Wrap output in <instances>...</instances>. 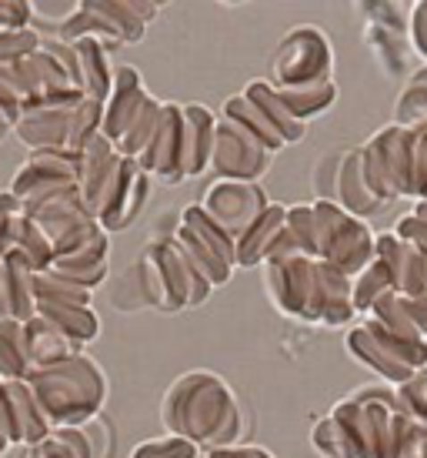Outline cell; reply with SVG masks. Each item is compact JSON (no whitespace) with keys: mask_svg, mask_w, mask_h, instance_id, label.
I'll list each match as a JSON object with an SVG mask.
<instances>
[{"mask_svg":"<svg viewBox=\"0 0 427 458\" xmlns=\"http://www.w3.org/2000/svg\"><path fill=\"white\" fill-rule=\"evenodd\" d=\"M27 385L47 428H74V425L90 421L107 392L101 369L84 355L67 358L51 369L30 371Z\"/></svg>","mask_w":427,"mask_h":458,"instance_id":"1","label":"cell"},{"mask_svg":"<svg viewBox=\"0 0 427 458\" xmlns=\"http://www.w3.org/2000/svg\"><path fill=\"white\" fill-rule=\"evenodd\" d=\"M84 94H57L24 101L13 121V134L24 140L30 151H67L80 154L77 148V114H80Z\"/></svg>","mask_w":427,"mask_h":458,"instance_id":"2","label":"cell"},{"mask_svg":"<svg viewBox=\"0 0 427 458\" xmlns=\"http://www.w3.org/2000/svg\"><path fill=\"white\" fill-rule=\"evenodd\" d=\"M7 191L21 201L24 211H34V208L54 201L61 194L77 191V154H67V151L30 154V161L13 174Z\"/></svg>","mask_w":427,"mask_h":458,"instance_id":"3","label":"cell"},{"mask_svg":"<svg viewBox=\"0 0 427 458\" xmlns=\"http://www.w3.org/2000/svg\"><path fill=\"white\" fill-rule=\"evenodd\" d=\"M331 61H334L331 57V40L314 27H297L280 40V51L274 57V74H294V81H297V71H307V84L321 88V81L327 84Z\"/></svg>","mask_w":427,"mask_h":458,"instance_id":"4","label":"cell"},{"mask_svg":"<svg viewBox=\"0 0 427 458\" xmlns=\"http://www.w3.org/2000/svg\"><path fill=\"white\" fill-rule=\"evenodd\" d=\"M34 275L38 271L21 255H7L0 261V318L30 321L38 315Z\"/></svg>","mask_w":427,"mask_h":458,"instance_id":"5","label":"cell"},{"mask_svg":"<svg viewBox=\"0 0 427 458\" xmlns=\"http://www.w3.org/2000/svg\"><path fill=\"white\" fill-rule=\"evenodd\" d=\"M0 392H4V408H7V421H11L13 445H34L44 435L51 432L47 421L40 415L38 402L30 394L27 378H0Z\"/></svg>","mask_w":427,"mask_h":458,"instance_id":"6","label":"cell"},{"mask_svg":"<svg viewBox=\"0 0 427 458\" xmlns=\"http://www.w3.org/2000/svg\"><path fill=\"white\" fill-rule=\"evenodd\" d=\"M47 271L63 281H71V284H80V288L94 292V284H101V278L107 275V234H101L97 242L84 244L80 251L54 258Z\"/></svg>","mask_w":427,"mask_h":458,"instance_id":"7","label":"cell"},{"mask_svg":"<svg viewBox=\"0 0 427 458\" xmlns=\"http://www.w3.org/2000/svg\"><path fill=\"white\" fill-rule=\"evenodd\" d=\"M24 331H27V365H30V371L51 369V365H61V361L77 355V344L67 335H61L54 325L38 318V315L27 321Z\"/></svg>","mask_w":427,"mask_h":458,"instance_id":"8","label":"cell"},{"mask_svg":"<svg viewBox=\"0 0 427 458\" xmlns=\"http://www.w3.org/2000/svg\"><path fill=\"white\" fill-rule=\"evenodd\" d=\"M71 47H74L77 57V81H80L84 98H94V101L104 104L113 88V71L107 67V47L97 40H77Z\"/></svg>","mask_w":427,"mask_h":458,"instance_id":"9","label":"cell"},{"mask_svg":"<svg viewBox=\"0 0 427 458\" xmlns=\"http://www.w3.org/2000/svg\"><path fill=\"white\" fill-rule=\"evenodd\" d=\"M38 318H44L47 325L67 335L74 344L90 342L101 325H97V315L90 308H77V305H38Z\"/></svg>","mask_w":427,"mask_h":458,"instance_id":"10","label":"cell"},{"mask_svg":"<svg viewBox=\"0 0 427 458\" xmlns=\"http://www.w3.org/2000/svg\"><path fill=\"white\" fill-rule=\"evenodd\" d=\"M27 321L0 318V378H27Z\"/></svg>","mask_w":427,"mask_h":458,"instance_id":"11","label":"cell"},{"mask_svg":"<svg viewBox=\"0 0 427 458\" xmlns=\"http://www.w3.org/2000/svg\"><path fill=\"white\" fill-rule=\"evenodd\" d=\"M24 458H90V452L80 425H74V428H51L40 442L27 445Z\"/></svg>","mask_w":427,"mask_h":458,"instance_id":"12","label":"cell"},{"mask_svg":"<svg viewBox=\"0 0 427 458\" xmlns=\"http://www.w3.org/2000/svg\"><path fill=\"white\" fill-rule=\"evenodd\" d=\"M40 40L44 38L34 27H27V30H0V64H11L17 57H24V54L38 51Z\"/></svg>","mask_w":427,"mask_h":458,"instance_id":"13","label":"cell"},{"mask_svg":"<svg viewBox=\"0 0 427 458\" xmlns=\"http://www.w3.org/2000/svg\"><path fill=\"white\" fill-rule=\"evenodd\" d=\"M21 215H24L21 201H17L11 191H0V261L11 255L13 225H17V217Z\"/></svg>","mask_w":427,"mask_h":458,"instance_id":"14","label":"cell"},{"mask_svg":"<svg viewBox=\"0 0 427 458\" xmlns=\"http://www.w3.org/2000/svg\"><path fill=\"white\" fill-rule=\"evenodd\" d=\"M134 458H194V442L188 438H163V442H144Z\"/></svg>","mask_w":427,"mask_h":458,"instance_id":"15","label":"cell"},{"mask_svg":"<svg viewBox=\"0 0 427 458\" xmlns=\"http://www.w3.org/2000/svg\"><path fill=\"white\" fill-rule=\"evenodd\" d=\"M27 27H30V4L0 0V30H27Z\"/></svg>","mask_w":427,"mask_h":458,"instance_id":"16","label":"cell"},{"mask_svg":"<svg viewBox=\"0 0 427 458\" xmlns=\"http://www.w3.org/2000/svg\"><path fill=\"white\" fill-rule=\"evenodd\" d=\"M414 44L417 51L427 57V4H417L414 7Z\"/></svg>","mask_w":427,"mask_h":458,"instance_id":"17","label":"cell"},{"mask_svg":"<svg viewBox=\"0 0 427 458\" xmlns=\"http://www.w3.org/2000/svg\"><path fill=\"white\" fill-rule=\"evenodd\" d=\"M13 121H17V114H13L11 107H4V104H0V138H4L7 131H13Z\"/></svg>","mask_w":427,"mask_h":458,"instance_id":"18","label":"cell"}]
</instances>
